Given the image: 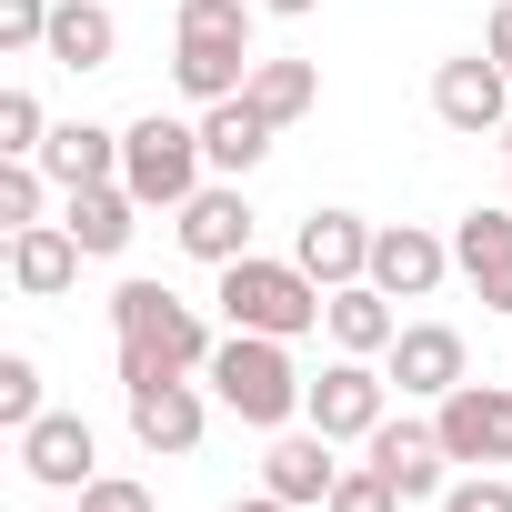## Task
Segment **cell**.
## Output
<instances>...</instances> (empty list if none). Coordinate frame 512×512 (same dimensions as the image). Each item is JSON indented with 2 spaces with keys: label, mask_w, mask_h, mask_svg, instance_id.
Instances as JSON below:
<instances>
[{
  "label": "cell",
  "mask_w": 512,
  "mask_h": 512,
  "mask_svg": "<svg viewBox=\"0 0 512 512\" xmlns=\"http://www.w3.org/2000/svg\"><path fill=\"white\" fill-rule=\"evenodd\" d=\"M61 221L91 262H121L131 231H141V201H131V181H91V191H61Z\"/></svg>",
  "instance_id": "obj_19"
},
{
  "label": "cell",
  "mask_w": 512,
  "mask_h": 512,
  "mask_svg": "<svg viewBox=\"0 0 512 512\" xmlns=\"http://www.w3.org/2000/svg\"><path fill=\"white\" fill-rule=\"evenodd\" d=\"M251 231H262V211H251V191H241V181H201V191L171 211V241L191 251L201 272H231L241 251H251Z\"/></svg>",
  "instance_id": "obj_7"
},
{
  "label": "cell",
  "mask_w": 512,
  "mask_h": 512,
  "mask_svg": "<svg viewBox=\"0 0 512 512\" xmlns=\"http://www.w3.org/2000/svg\"><path fill=\"white\" fill-rule=\"evenodd\" d=\"M51 11H61V0H0V51H11V61L41 51L51 41Z\"/></svg>",
  "instance_id": "obj_30"
},
{
  "label": "cell",
  "mask_w": 512,
  "mask_h": 512,
  "mask_svg": "<svg viewBox=\"0 0 512 512\" xmlns=\"http://www.w3.org/2000/svg\"><path fill=\"white\" fill-rule=\"evenodd\" d=\"M452 272H462V262H452L442 231H422V221H382V231H372V282H382L392 302H432Z\"/></svg>",
  "instance_id": "obj_12"
},
{
  "label": "cell",
  "mask_w": 512,
  "mask_h": 512,
  "mask_svg": "<svg viewBox=\"0 0 512 512\" xmlns=\"http://www.w3.org/2000/svg\"><path fill=\"white\" fill-rule=\"evenodd\" d=\"M251 61H262V51H251V41H181L171 31V81H181V101H231L241 81H251Z\"/></svg>",
  "instance_id": "obj_22"
},
{
  "label": "cell",
  "mask_w": 512,
  "mask_h": 512,
  "mask_svg": "<svg viewBox=\"0 0 512 512\" xmlns=\"http://www.w3.org/2000/svg\"><path fill=\"white\" fill-rule=\"evenodd\" d=\"M111 332H121V382L211 372V352H221V332L201 322V302H181L171 282H121L111 292Z\"/></svg>",
  "instance_id": "obj_1"
},
{
  "label": "cell",
  "mask_w": 512,
  "mask_h": 512,
  "mask_svg": "<svg viewBox=\"0 0 512 512\" xmlns=\"http://www.w3.org/2000/svg\"><path fill=\"white\" fill-rule=\"evenodd\" d=\"M432 432H442V452L452 462H512V382H462V392H442L432 402Z\"/></svg>",
  "instance_id": "obj_9"
},
{
  "label": "cell",
  "mask_w": 512,
  "mask_h": 512,
  "mask_svg": "<svg viewBox=\"0 0 512 512\" xmlns=\"http://www.w3.org/2000/svg\"><path fill=\"white\" fill-rule=\"evenodd\" d=\"M81 262H91V251L71 241V221H31V231H11V292H21V302H61V292L81 282Z\"/></svg>",
  "instance_id": "obj_17"
},
{
  "label": "cell",
  "mask_w": 512,
  "mask_h": 512,
  "mask_svg": "<svg viewBox=\"0 0 512 512\" xmlns=\"http://www.w3.org/2000/svg\"><path fill=\"white\" fill-rule=\"evenodd\" d=\"M322 332H332V352L382 362V352L402 342V312H392V292H382V282H342V292H332V312H322Z\"/></svg>",
  "instance_id": "obj_21"
},
{
  "label": "cell",
  "mask_w": 512,
  "mask_h": 512,
  "mask_svg": "<svg viewBox=\"0 0 512 512\" xmlns=\"http://www.w3.org/2000/svg\"><path fill=\"white\" fill-rule=\"evenodd\" d=\"M201 171H211L201 121H161V111H141V121L121 131V181H131L141 211H181V201L201 191Z\"/></svg>",
  "instance_id": "obj_4"
},
{
  "label": "cell",
  "mask_w": 512,
  "mask_h": 512,
  "mask_svg": "<svg viewBox=\"0 0 512 512\" xmlns=\"http://www.w3.org/2000/svg\"><path fill=\"white\" fill-rule=\"evenodd\" d=\"M332 482H342V442H332V432H312V422H302V432H272V452H262V492L322 512Z\"/></svg>",
  "instance_id": "obj_15"
},
{
  "label": "cell",
  "mask_w": 512,
  "mask_h": 512,
  "mask_svg": "<svg viewBox=\"0 0 512 512\" xmlns=\"http://www.w3.org/2000/svg\"><path fill=\"white\" fill-rule=\"evenodd\" d=\"M241 91H251V111H262V121H282V131H292V121L322 101V71H312V61H251V81H241Z\"/></svg>",
  "instance_id": "obj_24"
},
{
  "label": "cell",
  "mask_w": 512,
  "mask_h": 512,
  "mask_svg": "<svg viewBox=\"0 0 512 512\" xmlns=\"http://www.w3.org/2000/svg\"><path fill=\"white\" fill-rule=\"evenodd\" d=\"M322 512H402V492L372 472V462H342V482H332V502Z\"/></svg>",
  "instance_id": "obj_29"
},
{
  "label": "cell",
  "mask_w": 512,
  "mask_h": 512,
  "mask_svg": "<svg viewBox=\"0 0 512 512\" xmlns=\"http://www.w3.org/2000/svg\"><path fill=\"white\" fill-rule=\"evenodd\" d=\"M382 372H392V392H402V402H442V392H462V382H472V352H462V332H452V322H402V342L382 352Z\"/></svg>",
  "instance_id": "obj_11"
},
{
  "label": "cell",
  "mask_w": 512,
  "mask_h": 512,
  "mask_svg": "<svg viewBox=\"0 0 512 512\" xmlns=\"http://www.w3.org/2000/svg\"><path fill=\"white\" fill-rule=\"evenodd\" d=\"M171 31L181 41H251V31H262V0H181Z\"/></svg>",
  "instance_id": "obj_25"
},
{
  "label": "cell",
  "mask_w": 512,
  "mask_h": 512,
  "mask_svg": "<svg viewBox=\"0 0 512 512\" xmlns=\"http://www.w3.org/2000/svg\"><path fill=\"white\" fill-rule=\"evenodd\" d=\"M502 161H512V121H502ZM502 201H512V181H502Z\"/></svg>",
  "instance_id": "obj_36"
},
{
  "label": "cell",
  "mask_w": 512,
  "mask_h": 512,
  "mask_svg": "<svg viewBox=\"0 0 512 512\" xmlns=\"http://www.w3.org/2000/svg\"><path fill=\"white\" fill-rule=\"evenodd\" d=\"M71 512H151V482H131V472H91V482L71 492Z\"/></svg>",
  "instance_id": "obj_31"
},
{
  "label": "cell",
  "mask_w": 512,
  "mask_h": 512,
  "mask_svg": "<svg viewBox=\"0 0 512 512\" xmlns=\"http://www.w3.org/2000/svg\"><path fill=\"white\" fill-rule=\"evenodd\" d=\"M482 51H492V61L512 71V0H492V31H482Z\"/></svg>",
  "instance_id": "obj_33"
},
{
  "label": "cell",
  "mask_w": 512,
  "mask_h": 512,
  "mask_svg": "<svg viewBox=\"0 0 512 512\" xmlns=\"http://www.w3.org/2000/svg\"><path fill=\"white\" fill-rule=\"evenodd\" d=\"M272 141H282V121L251 111V91H231V101H211V111H201V151H211V171H221V181H251V171L272 161Z\"/></svg>",
  "instance_id": "obj_18"
},
{
  "label": "cell",
  "mask_w": 512,
  "mask_h": 512,
  "mask_svg": "<svg viewBox=\"0 0 512 512\" xmlns=\"http://www.w3.org/2000/svg\"><path fill=\"white\" fill-rule=\"evenodd\" d=\"M221 512H302V502H282V492H241V502H221Z\"/></svg>",
  "instance_id": "obj_34"
},
{
  "label": "cell",
  "mask_w": 512,
  "mask_h": 512,
  "mask_svg": "<svg viewBox=\"0 0 512 512\" xmlns=\"http://www.w3.org/2000/svg\"><path fill=\"white\" fill-rule=\"evenodd\" d=\"M211 312L231 322V332H272V342H302V332H322V312H332V292L292 262H272V251H241V262L221 272V292H211Z\"/></svg>",
  "instance_id": "obj_3"
},
{
  "label": "cell",
  "mask_w": 512,
  "mask_h": 512,
  "mask_svg": "<svg viewBox=\"0 0 512 512\" xmlns=\"http://www.w3.org/2000/svg\"><path fill=\"white\" fill-rule=\"evenodd\" d=\"M302 422L332 432V442H372V432L392 422V372L362 362V352H332V362L312 372V392H302Z\"/></svg>",
  "instance_id": "obj_5"
},
{
  "label": "cell",
  "mask_w": 512,
  "mask_h": 512,
  "mask_svg": "<svg viewBox=\"0 0 512 512\" xmlns=\"http://www.w3.org/2000/svg\"><path fill=\"white\" fill-rule=\"evenodd\" d=\"M21 442V472L41 482V492H81L91 472H101V442H91V422L81 412H41L31 432H11Z\"/></svg>",
  "instance_id": "obj_14"
},
{
  "label": "cell",
  "mask_w": 512,
  "mask_h": 512,
  "mask_svg": "<svg viewBox=\"0 0 512 512\" xmlns=\"http://www.w3.org/2000/svg\"><path fill=\"white\" fill-rule=\"evenodd\" d=\"M372 231H382V221H362V211H312V221L292 231V262H302L322 292L372 282Z\"/></svg>",
  "instance_id": "obj_13"
},
{
  "label": "cell",
  "mask_w": 512,
  "mask_h": 512,
  "mask_svg": "<svg viewBox=\"0 0 512 512\" xmlns=\"http://www.w3.org/2000/svg\"><path fill=\"white\" fill-rule=\"evenodd\" d=\"M41 141H51V111H41V91H0V161H41Z\"/></svg>",
  "instance_id": "obj_26"
},
{
  "label": "cell",
  "mask_w": 512,
  "mask_h": 512,
  "mask_svg": "<svg viewBox=\"0 0 512 512\" xmlns=\"http://www.w3.org/2000/svg\"><path fill=\"white\" fill-rule=\"evenodd\" d=\"M362 462H372L402 502H442V492H452V452H442V432L412 422V412H392V422L362 442Z\"/></svg>",
  "instance_id": "obj_10"
},
{
  "label": "cell",
  "mask_w": 512,
  "mask_h": 512,
  "mask_svg": "<svg viewBox=\"0 0 512 512\" xmlns=\"http://www.w3.org/2000/svg\"><path fill=\"white\" fill-rule=\"evenodd\" d=\"M51 191H61V181H51L41 161H0V231H31Z\"/></svg>",
  "instance_id": "obj_27"
},
{
  "label": "cell",
  "mask_w": 512,
  "mask_h": 512,
  "mask_svg": "<svg viewBox=\"0 0 512 512\" xmlns=\"http://www.w3.org/2000/svg\"><path fill=\"white\" fill-rule=\"evenodd\" d=\"M432 512H512V482H502V472H462Z\"/></svg>",
  "instance_id": "obj_32"
},
{
  "label": "cell",
  "mask_w": 512,
  "mask_h": 512,
  "mask_svg": "<svg viewBox=\"0 0 512 512\" xmlns=\"http://www.w3.org/2000/svg\"><path fill=\"white\" fill-rule=\"evenodd\" d=\"M51 402H41V362L31 352H0V422H11V432H31Z\"/></svg>",
  "instance_id": "obj_28"
},
{
  "label": "cell",
  "mask_w": 512,
  "mask_h": 512,
  "mask_svg": "<svg viewBox=\"0 0 512 512\" xmlns=\"http://www.w3.org/2000/svg\"><path fill=\"white\" fill-rule=\"evenodd\" d=\"M121 412H131V442L151 462H191L201 432H211V402H201V372H161V382H121Z\"/></svg>",
  "instance_id": "obj_6"
},
{
  "label": "cell",
  "mask_w": 512,
  "mask_h": 512,
  "mask_svg": "<svg viewBox=\"0 0 512 512\" xmlns=\"http://www.w3.org/2000/svg\"><path fill=\"white\" fill-rule=\"evenodd\" d=\"M41 61H51V71H111V61H121V21H111V0H61Z\"/></svg>",
  "instance_id": "obj_20"
},
{
  "label": "cell",
  "mask_w": 512,
  "mask_h": 512,
  "mask_svg": "<svg viewBox=\"0 0 512 512\" xmlns=\"http://www.w3.org/2000/svg\"><path fill=\"white\" fill-rule=\"evenodd\" d=\"M452 262H462V282L482 292V312H502V322H512V201H502V211H462V221H452Z\"/></svg>",
  "instance_id": "obj_16"
},
{
  "label": "cell",
  "mask_w": 512,
  "mask_h": 512,
  "mask_svg": "<svg viewBox=\"0 0 512 512\" xmlns=\"http://www.w3.org/2000/svg\"><path fill=\"white\" fill-rule=\"evenodd\" d=\"M432 121H442V131H462V141L502 131V121H512V71H502L492 51L442 61V71H432Z\"/></svg>",
  "instance_id": "obj_8"
},
{
  "label": "cell",
  "mask_w": 512,
  "mask_h": 512,
  "mask_svg": "<svg viewBox=\"0 0 512 512\" xmlns=\"http://www.w3.org/2000/svg\"><path fill=\"white\" fill-rule=\"evenodd\" d=\"M211 402L231 412V422H251V432H292L302 422V362H292V342H272V332H221V352H211Z\"/></svg>",
  "instance_id": "obj_2"
},
{
  "label": "cell",
  "mask_w": 512,
  "mask_h": 512,
  "mask_svg": "<svg viewBox=\"0 0 512 512\" xmlns=\"http://www.w3.org/2000/svg\"><path fill=\"white\" fill-rule=\"evenodd\" d=\"M41 171H51L61 191L121 181V131H101V121H51V141H41Z\"/></svg>",
  "instance_id": "obj_23"
},
{
  "label": "cell",
  "mask_w": 512,
  "mask_h": 512,
  "mask_svg": "<svg viewBox=\"0 0 512 512\" xmlns=\"http://www.w3.org/2000/svg\"><path fill=\"white\" fill-rule=\"evenodd\" d=\"M262 11H272V21H312V11H322V0H262Z\"/></svg>",
  "instance_id": "obj_35"
}]
</instances>
